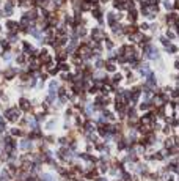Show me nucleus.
<instances>
[{
    "instance_id": "4",
    "label": "nucleus",
    "mask_w": 179,
    "mask_h": 181,
    "mask_svg": "<svg viewBox=\"0 0 179 181\" xmlns=\"http://www.w3.org/2000/svg\"><path fill=\"white\" fill-rule=\"evenodd\" d=\"M22 136H24V131H22V129L14 128L13 131H11V137H22Z\"/></svg>"
},
{
    "instance_id": "5",
    "label": "nucleus",
    "mask_w": 179,
    "mask_h": 181,
    "mask_svg": "<svg viewBox=\"0 0 179 181\" xmlns=\"http://www.w3.org/2000/svg\"><path fill=\"white\" fill-rule=\"evenodd\" d=\"M94 181H107V178H105V176H97Z\"/></svg>"
},
{
    "instance_id": "1",
    "label": "nucleus",
    "mask_w": 179,
    "mask_h": 181,
    "mask_svg": "<svg viewBox=\"0 0 179 181\" xmlns=\"http://www.w3.org/2000/svg\"><path fill=\"white\" fill-rule=\"evenodd\" d=\"M19 115H20V112L17 110V109H8L7 112H5V118L8 120V121H17L19 120Z\"/></svg>"
},
{
    "instance_id": "2",
    "label": "nucleus",
    "mask_w": 179,
    "mask_h": 181,
    "mask_svg": "<svg viewBox=\"0 0 179 181\" xmlns=\"http://www.w3.org/2000/svg\"><path fill=\"white\" fill-rule=\"evenodd\" d=\"M19 148L22 150V151H32L33 150V142L30 140V139H22L20 142H19Z\"/></svg>"
},
{
    "instance_id": "3",
    "label": "nucleus",
    "mask_w": 179,
    "mask_h": 181,
    "mask_svg": "<svg viewBox=\"0 0 179 181\" xmlns=\"http://www.w3.org/2000/svg\"><path fill=\"white\" fill-rule=\"evenodd\" d=\"M19 106H20L22 110H30V102L25 99V98H22V99L19 101Z\"/></svg>"
}]
</instances>
